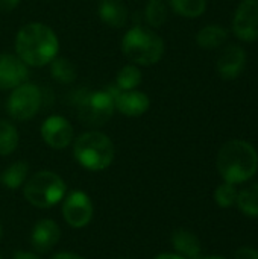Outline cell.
Wrapping results in <instances>:
<instances>
[{
    "mask_svg": "<svg viewBox=\"0 0 258 259\" xmlns=\"http://www.w3.org/2000/svg\"><path fill=\"white\" fill-rule=\"evenodd\" d=\"M59 52V39L53 29L40 21L24 24L15 35V55L27 67L49 65Z\"/></svg>",
    "mask_w": 258,
    "mask_h": 259,
    "instance_id": "obj_1",
    "label": "cell"
},
{
    "mask_svg": "<svg viewBox=\"0 0 258 259\" xmlns=\"http://www.w3.org/2000/svg\"><path fill=\"white\" fill-rule=\"evenodd\" d=\"M217 168L228 184H243L249 181L258 168L255 149L243 140H231L222 146L217 155Z\"/></svg>",
    "mask_w": 258,
    "mask_h": 259,
    "instance_id": "obj_2",
    "label": "cell"
},
{
    "mask_svg": "<svg viewBox=\"0 0 258 259\" xmlns=\"http://www.w3.org/2000/svg\"><path fill=\"white\" fill-rule=\"evenodd\" d=\"M164 50L163 38L149 27H131L122 39L123 55L135 65L149 67L160 62Z\"/></svg>",
    "mask_w": 258,
    "mask_h": 259,
    "instance_id": "obj_3",
    "label": "cell"
},
{
    "mask_svg": "<svg viewBox=\"0 0 258 259\" xmlns=\"http://www.w3.org/2000/svg\"><path fill=\"white\" fill-rule=\"evenodd\" d=\"M114 144L111 138L99 131H90L79 135L73 146L75 159L90 171L108 168L114 161Z\"/></svg>",
    "mask_w": 258,
    "mask_h": 259,
    "instance_id": "obj_4",
    "label": "cell"
},
{
    "mask_svg": "<svg viewBox=\"0 0 258 259\" xmlns=\"http://www.w3.org/2000/svg\"><path fill=\"white\" fill-rule=\"evenodd\" d=\"M65 182L53 171H38L27 179L23 187L26 200L36 208H50L62 200Z\"/></svg>",
    "mask_w": 258,
    "mask_h": 259,
    "instance_id": "obj_5",
    "label": "cell"
},
{
    "mask_svg": "<svg viewBox=\"0 0 258 259\" xmlns=\"http://www.w3.org/2000/svg\"><path fill=\"white\" fill-rule=\"evenodd\" d=\"M114 99L108 90L82 91L76 97V112L81 123L90 127L106 124L114 114Z\"/></svg>",
    "mask_w": 258,
    "mask_h": 259,
    "instance_id": "obj_6",
    "label": "cell"
},
{
    "mask_svg": "<svg viewBox=\"0 0 258 259\" xmlns=\"http://www.w3.org/2000/svg\"><path fill=\"white\" fill-rule=\"evenodd\" d=\"M43 103L41 90L32 82H23L11 90L6 102V111L11 118L17 121H27L33 118Z\"/></svg>",
    "mask_w": 258,
    "mask_h": 259,
    "instance_id": "obj_7",
    "label": "cell"
},
{
    "mask_svg": "<svg viewBox=\"0 0 258 259\" xmlns=\"http://www.w3.org/2000/svg\"><path fill=\"white\" fill-rule=\"evenodd\" d=\"M62 215L68 226L85 228L93 219V203L84 191H73L62 203Z\"/></svg>",
    "mask_w": 258,
    "mask_h": 259,
    "instance_id": "obj_8",
    "label": "cell"
},
{
    "mask_svg": "<svg viewBox=\"0 0 258 259\" xmlns=\"http://www.w3.org/2000/svg\"><path fill=\"white\" fill-rule=\"evenodd\" d=\"M234 35L246 42L258 39V0H243L233 18Z\"/></svg>",
    "mask_w": 258,
    "mask_h": 259,
    "instance_id": "obj_9",
    "label": "cell"
},
{
    "mask_svg": "<svg viewBox=\"0 0 258 259\" xmlns=\"http://www.w3.org/2000/svg\"><path fill=\"white\" fill-rule=\"evenodd\" d=\"M41 138L43 141L56 150L65 149L73 141V126L62 115H50L41 124Z\"/></svg>",
    "mask_w": 258,
    "mask_h": 259,
    "instance_id": "obj_10",
    "label": "cell"
},
{
    "mask_svg": "<svg viewBox=\"0 0 258 259\" xmlns=\"http://www.w3.org/2000/svg\"><path fill=\"white\" fill-rule=\"evenodd\" d=\"M108 93L114 99V108L120 114L126 117H140L148 112L151 106V100L148 94L138 91V90H131V91H122L117 87L114 88H106Z\"/></svg>",
    "mask_w": 258,
    "mask_h": 259,
    "instance_id": "obj_11",
    "label": "cell"
},
{
    "mask_svg": "<svg viewBox=\"0 0 258 259\" xmlns=\"http://www.w3.org/2000/svg\"><path fill=\"white\" fill-rule=\"evenodd\" d=\"M27 65L12 53H0V90H14L27 80Z\"/></svg>",
    "mask_w": 258,
    "mask_h": 259,
    "instance_id": "obj_12",
    "label": "cell"
},
{
    "mask_svg": "<svg viewBox=\"0 0 258 259\" xmlns=\"http://www.w3.org/2000/svg\"><path fill=\"white\" fill-rule=\"evenodd\" d=\"M217 73L225 80L239 77L246 67V52L237 44H228L217 58Z\"/></svg>",
    "mask_w": 258,
    "mask_h": 259,
    "instance_id": "obj_13",
    "label": "cell"
},
{
    "mask_svg": "<svg viewBox=\"0 0 258 259\" xmlns=\"http://www.w3.org/2000/svg\"><path fill=\"white\" fill-rule=\"evenodd\" d=\"M59 237H61L59 226L53 220L43 219L35 223L32 234H30V243L36 252L46 253L56 246V243L59 241Z\"/></svg>",
    "mask_w": 258,
    "mask_h": 259,
    "instance_id": "obj_14",
    "label": "cell"
},
{
    "mask_svg": "<svg viewBox=\"0 0 258 259\" xmlns=\"http://www.w3.org/2000/svg\"><path fill=\"white\" fill-rule=\"evenodd\" d=\"M97 14L100 20L113 29L125 27L129 18L128 6L122 0H100Z\"/></svg>",
    "mask_w": 258,
    "mask_h": 259,
    "instance_id": "obj_15",
    "label": "cell"
},
{
    "mask_svg": "<svg viewBox=\"0 0 258 259\" xmlns=\"http://www.w3.org/2000/svg\"><path fill=\"white\" fill-rule=\"evenodd\" d=\"M172 246L182 258L201 259V243L198 237L187 229H176L172 234Z\"/></svg>",
    "mask_w": 258,
    "mask_h": 259,
    "instance_id": "obj_16",
    "label": "cell"
},
{
    "mask_svg": "<svg viewBox=\"0 0 258 259\" xmlns=\"http://www.w3.org/2000/svg\"><path fill=\"white\" fill-rule=\"evenodd\" d=\"M227 38H228L227 29H224L219 24H208L198 32L196 42L199 47L205 50H213V49L220 47L227 41Z\"/></svg>",
    "mask_w": 258,
    "mask_h": 259,
    "instance_id": "obj_17",
    "label": "cell"
},
{
    "mask_svg": "<svg viewBox=\"0 0 258 259\" xmlns=\"http://www.w3.org/2000/svg\"><path fill=\"white\" fill-rule=\"evenodd\" d=\"M49 65L52 77L62 85H71L78 77L76 65L65 56H56Z\"/></svg>",
    "mask_w": 258,
    "mask_h": 259,
    "instance_id": "obj_18",
    "label": "cell"
},
{
    "mask_svg": "<svg viewBox=\"0 0 258 259\" xmlns=\"http://www.w3.org/2000/svg\"><path fill=\"white\" fill-rule=\"evenodd\" d=\"M143 82V74L138 65L135 64H128L123 65L116 76V87L122 91H131L137 90Z\"/></svg>",
    "mask_w": 258,
    "mask_h": 259,
    "instance_id": "obj_19",
    "label": "cell"
},
{
    "mask_svg": "<svg viewBox=\"0 0 258 259\" xmlns=\"http://www.w3.org/2000/svg\"><path fill=\"white\" fill-rule=\"evenodd\" d=\"M27 173H29L27 164L23 162V161H17V162H14L12 165H9V167L2 173L0 181H2V184H3L6 188H9V190H17V188H20V187L24 184Z\"/></svg>",
    "mask_w": 258,
    "mask_h": 259,
    "instance_id": "obj_20",
    "label": "cell"
},
{
    "mask_svg": "<svg viewBox=\"0 0 258 259\" xmlns=\"http://www.w3.org/2000/svg\"><path fill=\"white\" fill-rule=\"evenodd\" d=\"M18 141L17 127L8 120H0V156L11 155L17 149Z\"/></svg>",
    "mask_w": 258,
    "mask_h": 259,
    "instance_id": "obj_21",
    "label": "cell"
},
{
    "mask_svg": "<svg viewBox=\"0 0 258 259\" xmlns=\"http://www.w3.org/2000/svg\"><path fill=\"white\" fill-rule=\"evenodd\" d=\"M236 203L245 215L258 219V184L249 185L242 190L237 196Z\"/></svg>",
    "mask_w": 258,
    "mask_h": 259,
    "instance_id": "obj_22",
    "label": "cell"
},
{
    "mask_svg": "<svg viewBox=\"0 0 258 259\" xmlns=\"http://www.w3.org/2000/svg\"><path fill=\"white\" fill-rule=\"evenodd\" d=\"M144 20L154 29L161 27L167 20V6L164 0H148L144 6Z\"/></svg>",
    "mask_w": 258,
    "mask_h": 259,
    "instance_id": "obj_23",
    "label": "cell"
},
{
    "mask_svg": "<svg viewBox=\"0 0 258 259\" xmlns=\"http://www.w3.org/2000/svg\"><path fill=\"white\" fill-rule=\"evenodd\" d=\"M172 9L186 18H196L205 12L207 0H169Z\"/></svg>",
    "mask_w": 258,
    "mask_h": 259,
    "instance_id": "obj_24",
    "label": "cell"
},
{
    "mask_svg": "<svg viewBox=\"0 0 258 259\" xmlns=\"http://www.w3.org/2000/svg\"><path fill=\"white\" fill-rule=\"evenodd\" d=\"M237 196L239 191L236 190V187L233 184H222L217 187V190L214 191V200L220 208H230L237 202Z\"/></svg>",
    "mask_w": 258,
    "mask_h": 259,
    "instance_id": "obj_25",
    "label": "cell"
},
{
    "mask_svg": "<svg viewBox=\"0 0 258 259\" xmlns=\"http://www.w3.org/2000/svg\"><path fill=\"white\" fill-rule=\"evenodd\" d=\"M234 259H258V252L252 247H242L236 252Z\"/></svg>",
    "mask_w": 258,
    "mask_h": 259,
    "instance_id": "obj_26",
    "label": "cell"
},
{
    "mask_svg": "<svg viewBox=\"0 0 258 259\" xmlns=\"http://www.w3.org/2000/svg\"><path fill=\"white\" fill-rule=\"evenodd\" d=\"M21 0H0V12H11L14 11Z\"/></svg>",
    "mask_w": 258,
    "mask_h": 259,
    "instance_id": "obj_27",
    "label": "cell"
},
{
    "mask_svg": "<svg viewBox=\"0 0 258 259\" xmlns=\"http://www.w3.org/2000/svg\"><path fill=\"white\" fill-rule=\"evenodd\" d=\"M14 259H40L36 255H33V253H29V252H18Z\"/></svg>",
    "mask_w": 258,
    "mask_h": 259,
    "instance_id": "obj_28",
    "label": "cell"
},
{
    "mask_svg": "<svg viewBox=\"0 0 258 259\" xmlns=\"http://www.w3.org/2000/svg\"><path fill=\"white\" fill-rule=\"evenodd\" d=\"M154 259H186V258L179 256L178 253H161V255H157Z\"/></svg>",
    "mask_w": 258,
    "mask_h": 259,
    "instance_id": "obj_29",
    "label": "cell"
},
{
    "mask_svg": "<svg viewBox=\"0 0 258 259\" xmlns=\"http://www.w3.org/2000/svg\"><path fill=\"white\" fill-rule=\"evenodd\" d=\"M52 259H84V258H81V256H78V255H73V253H58V255H55Z\"/></svg>",
    "mask_w": 258,
    "mask_h": 259,
    "instance_id": "obj_30",
    "label": "cell"
},
{
    "mask_svg": "<svg viewBox=\"0 0 258 259\" xmlns=\"http://www.w3.org/2000/svg\"><path fill=\"white\" fill-rule=\"evenodd\" d=\"M204 259H225V258H222V256H210V258H204Z\"/></svg>",
    "mask_w": 258,
    "mask_h": 259,
    "instance_id": "obj_31",
    "label": "cell"
},
{
    "mask_svg": "<svg viewBox=\"0 0 258 259\" xmlns=\"http://www.w3.org/2000/svg\"><path fill=\"white\" fill-rule=\"evenodd\" d=\"M0 238H2V226H0Z\"/></svg>",
    "mask_w": 258,
    "mask_h": 259,
    "instance_id": "obj_32",
    "label": "cell"
},
{
    "mask_svg": "<svg viewBox=\"0 0 258 259\" xmlns=\"http://www.w3.org/2000/svg\"><path fill=\"white\" fill-rule=\"evenodd\" d=\"M117 259H129V258H117Z\"/></svg>",
    "mask_w": 258,
    "mask_h": 259,
    "instance_id": "obj_33",
    "label": "cell"
},
{
    "mask_svg": "<svg viewBox=\"0 0 258 259\" xmlns=\"http://www.w3.org/2000/svg\"><path fill=\"white\" fill-rule=\"evenodd\" d=\"M0 259H2V256H0Z\"/></svg>",
    "mask_w": 258,
    "mask_h": 259,
    "instance_id": "obj_34",
    "label": "cell"
}]
</instances>
